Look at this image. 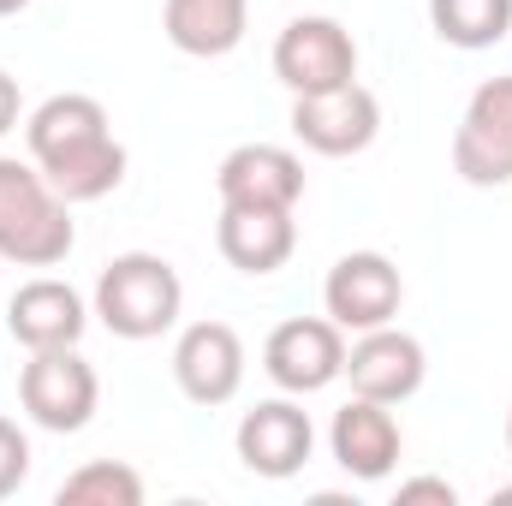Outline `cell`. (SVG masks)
I'll list each match as a JSON object with an SVG mask.
<instances>
[{
  "instance_id": "6da1fadb",
  "label": "cell",
  "mask_w": 512,
  "mask_h": 506,
  "mask_svg": "<svg viewBox=\"0 0 512 506\" xmlns=\"http://www.w3.org/2000/svg\"><path fill=\"white\" fill-rule=\"evenodd\" d=\"M24 143H30V161L42 167V179L66 197V203H96L108 191H120L126 179V143L108 126V108L96 96H48L30 126H24Z\"/></svg>"
},
{
  "instance_id": "7a4b0ae2",
  "label": "cell",
  "mask_w": 512,
  "mask_h": 506,
  "mask_svg": "<svg viewBox=\"0 0 512 506\" xmlns=\"http://www.w3.org/2000/svg\"><path fill=\"white\" fill-rule=\"evenodd\" d=\"M72 203L42 179L36 161L0 155V256L18 268H54L72 256Z\"/></svg>"
},
{
  "instance_id": "3957f363",
  "label": "cell",
  "mask_w": 512,
  "mask_h": 506,
  "mask_svg": "<svg viewBox=\"0 0 512 506\" xmlns=\"http://www.w3.org/2000/svg\"><path fill=\"white\" fill-rule=\"evenodd\" d=\"M179 310H185V286H179L173 262L155 251L114 256L96 280V316L120 340H161L179 322Z\"/></svg>"
},
{
  "instance_id": "277c9868",
  "label": "cell",
  "mask_w": 512,
  "mask_h": 506,
  "mask_svg": "<svg viewBox=\"0 0 512 506\" xmlns=\"http://www.w3.org/2000/svg\"><path fill=\"white\" fill-rule=\"evenodd\" d=\"M274 78L292 96H316V90H340L358 78V42L340 18H292L274 42Z\"/></svg>"
},
{
  "instance_id": "5b68a950",
  "label": "cell",
  "mask_w": 512,
  "mask_h": 506,
  "mask_svg": "<svg viewBox=\"0 0 512 506\" xmlns=\"http://www.w3.org/2000/svg\"><path fill=\"white\" fill-rule=\"evenodd\" d=\"M18 399H24L30 423H42L54 435H78L96 417L102 381L78 358V346H54V352H30V364L18 376Z\"/></svg>"
},
{
  "instance_id": "8992f818",
  "label": "cell",
  "mask_w": 512,
  "mask_h": 506,
  "mask_svg": "<svg viewBox=\"0 0 512 506\" xmlns=\"http://www.w3.org/2000/svg\"><path fill=\"white\" fill-rule=\"evenodd\" d=\"M453 167L465 185H512V72L483 78L477 96L465 102V120L453 131Z\"/></svg>"
},
{
  "instance_id": "52a82bcc",
  "label": "cell",
  "mask_w": 512,
  "mask_h": 506,
  "mask_svg": "<svg viewBox=\"0 0 512 506\" xmlns=\"http://www.w3.org/2000/svg\"><path fill=\"white\" fill-rule=\"evenodd\" d=\"M262 370L280 393H322L346 376V328L328 316H292L268 334Z\"/></svg>"
},
{
  "instance_id": "ba28073f",
  "label": "cell",
  "mask_w": 512,
  "mask_h": 506,
  "mask_svg": "<svg viewBox=\"0 0 512 506\" xmlns=\"http://www.w3.org/2000/svg\"><path fill=\"white\" fill-rule=\"evenodd\" d=\"M322 304H328V322H340L346 334H370V328H387L399 316L405 280L382 251H352L328 268Z\"/></svg>"
},
{
  "instance_id": "9c48e42d",
  "label": "cell",
  "mask_w": 512,
  "mask_h": 506,
  "mask_svg": "<svg viewBox=\"0 0 512 506\" xmlns=\"http://www.w3.org/2000/svg\"><path fill=\"white\" fill-rule=\"evenodd\" d=\"M382 131V102L352 78L340 90L292 96V137L316 155H364Z\"/></svg>"
},
{
  "instance_id": "30bf717a",
  "label": "cell",
  "mask_w": 512,
  "mask_h": 506,
  "mask_svg": "<svg viewBox=\"0 0 512 506\" xmlns=\"http://www.w3.org/2000/svg\"><path fill=\"white\" fill-rule=\"evenodd\" d=\"M173 381L191 405H227L245 387V340L227 322H191L173 346Z\"/></svg>"
},
{
  "instance_id": "8fae6325",
  "label": "cell",
  "mask_w": 512,
  "mask_h": 506,
  "mask_svg": "<svg viewBox=\"0 0 512 506\" xmlns=\"http://www.w3.org/2000/svg\"><path fill=\"white\" fill-rule=\"evenodd\" d=\"M310 447H316L310 411H298L292 399H262L256 411L239 417V459H245V471L268 477V483L298 477Z\"/></svg>"
},
{
  "instance_id": "7c38bea8",
  "label": "cell",
  "mask_w": 512,
  "mask_h": 506,
  "mask_svg": "<svg viewBox=\"0 0 512 506\" xmlns=\"http://www.w3.org/2000/svg\"><path fill=\"white\" fill-rule=\"evenodd\" d=\"M215 191H221V203H239V209H298L304 161L280 143H239L215 167Z\"/></svg>"
},
{
  "instance_id": "4fadbf2b",
  "label": "cell",
  "mask_w": 512,
  "mask_h": 506,
  "mask_svg": "<svg viewBox=\"0 0 512 506\" xmlns=\"http://www.w3.org/2000/svg\"><path fill=\"white\" fill-rule=\"evenodd\" d=\"M429 376V358L411 334H399L393 322L358 334V346L346 352V381L358 399H382V405H405Z\"/></svg>"
},
{
  "instance_id": "5bb4252c",
  "label": "cell",
  "mask_w": 512,
  "mask_h": 506,
  "mask_svg": "<svg viewBox=\"0 0 512 506\" xmlns=\"http://www.w3.org/2000/svg\"><path fill=\"white\" fill-rule=\"evenodd\" d=\"M6 328H12V340H18L24 352H54V346H78V340H84L90 310H84V298H78L66 280L42 274V280H24V286L12 292Z\"/></svg>"
},
{
  "instance_id": "9a60e30c",
  "label": "cell",
  "mask_w": 512,
  "mask_h": 506,
  "mask_svg": "<svg viewBox=\"0 0 512 506\" xmlns=\"http://www.w3.org/2000/svg\"><path fill=\"white\" fill-rule=\"evenodd\" d=\"M328 447H334V459H340L346 477L382 483L387 471L399 465V447H405V441H399V423H393V411H387L382 399H358V393H352V405L334 411Z\"/></svg>"
},
{
  "instance_id": "2e32d148",
  "label": "cell",
  "mask_w": 512,
  "mask_h": 506,
  "mask_svg": "<svg viewBox=\"0 0 512 506\" xmlns=\"http://www.w3.org/2000/svg\"><path fill=\"white\" fill-rule=\"evenodd\" d=\"M215 245H221V256L239 274H274V268H286V256L298 251V221H292V209H239V203H221Z\"/></svg>"
},
{
  "instance_id": "e0dca14e",
  "label": "cell",
  "mask_w": 512,
  "mask_h": 506,
  "mask_svg": "<svg viewBox=\"0 0 512 506\" xmlns=\"http://www.w3.org/2000/svg\"><path fill=\"white\" fill-rule=\"evenodd\" d=\"M245 18H251V0H167V12H161L167 42L197 60L233 54L245 42Z\"/></svg>"
},
{
  "instance_id": "ac0fdd59",
  "label": "cell",
  "mask_w": 512,
  "mask_h": 506,
  "mask_svg": "<svg viewBox=\"0 0 512 506\" xmlns=\"http://www.w3.org/2000/svg\"><path fill=\"white\" fill-rule=\"evenodd\" d=\"M429 24L453 48H495L512 30V0H429Z\"/></svg>"
},
{
  "instance_id": "d6986e66",
  "label": "cell",
  "mask_w": 512,
  "mask_h": 506,
  "mask_svg": "<svg viewBox=\"0 0 512 506\" xmlns=\"http://www.w3.org/2000/svg\"><path fill=\"white\" fill-rule=\"evenodd\" d=\"M60 506H143V477L131 465H120V459L78 465L60 483Z\"/></svg>"
},
{
  "instance_id": "ffe728a7",
  "label": "cell",
  "mask_w": 512,
  "mask_h": 506,
  "mask_svg": "<svg viewBox=\"0 0 512 506\" xmlns=\"http://www.w3.org/2000/svg\"><path fill=\"white\" fill-rule=\"evenodd\" d=\"M24 477H30V441H24V429L12 417H0V501L18 495Z\"/></svg>"
},
{
  "instance_id": "44dd1931",
  "label": "cell",
  "mask_w": 512,
  "mask_h": 506,
  "mask_svg": "<svg viewBox=\"0 0 512 506\" xmlns=\"http://www.w3.org/2000/svg\"><path fill=\"white\" fill-rule=\"evenodd\" d=\"M411 501H441V506H453V501H459V489H453L447 477H411V483H399V506H411Z\"/></svg>"
},
{
  "instance_id": "7402d4cb",
  "label": "cell",
  "mask_w": 512,
  "mask_h": 506,
  "mask_svg": "<svg viewBox=\"0 0 512 506\" xmlns=\"http://www.w3.org/2000/svg\"><path fill=\"white\" fill-rule=\"evenodd\" d=\"M18 108H24V102H18V78H6V72H0V137L18 126Z\"/></svg>"
},
{
  "instance_id": "603a6c76",
  "label": "cell",
  "mask_w": 512,
  "mask_h": 506,
  "mask_svg": "<svg viewBox=\"0 0 512 506\" xmlns=\"http://www.w3.org/2000/svg\"><path fill=\"white\" fill-rule=\"evenodd\" d=\"M30 0H0V18H12V12H24Z\"/></svg>"
},
{
  "instance_id": "cb8c5ba5",
  "label": "cell",
  "mask_w": 512,
  "mask_h": 506,
  "mask_svg": "<svg viewBox=\"0 0 512 506\" xmlns=\"http://www.w3.org/2000/svg\"><path fill=\"white\" fill-rule=\"evenodd\" d=\"M507 453H512V411H507Z\"/></svg>"
}]
</instances>
